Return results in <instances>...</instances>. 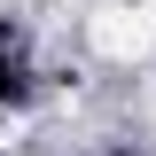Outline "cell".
Listing matches in <instances>:
<instances>
[{
  "mask_svg": "<svg viewBox=\"0 0 156 156\" xmlns=\"http://www.w3.org/2000/svg\"><path fill=\"white\" fill-rule=\"evenodd\" d=\"M86 39H94L109 62H140L156 47V8H101V16L86 23Z\"/></svg>",
  "mask_w": 156,
  "mask_h": 156,
  "instance_id": "obj_1",
  "label": "cell"
}]
</instances>
